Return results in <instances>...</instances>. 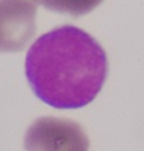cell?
<instances>
[{"label": "cell", "mask_w": 144, "mask_h": 151, "mask_svg": "<svg viewBox=\"0 0 144 151\" xmlns=\"http://www.w3.org/2000/svg\"><path fill=\"white\" fill-rule=\"evenodd\" d=\"M85 129L69 118H37L25 133V151H89Z\"/></svg>", "instance_id": "obj_2"}, {"label": "cell", "mask_w": 144, "mask_h": 151, "mask_svg": "<svg viewBox=\"0 0 144 151\" xmlns=\"http://www.w3.org/2000/svg\"><path fill=\"white\" fill-rule=\"evenodd\" d=\"M33 4H42L47 10L60 14L80 17L93 11L104 0H28Z\"/></svg>", "instance_id": "obj_4"}, {"label": "cell", "mask_w": 144, "mask_h": 151, "mask_svg": "<svg viewBox=\"0 0 144 151\" xmlns=\"http://www.w3.org/2000/svg\"><path fill=\"white\" fill-rule=\"evenodd\" d=\"M25 73L37 99L57 110H78L97 97L107 79L105 50L90 33L62 25L29 47Z\"/></svg>", "instance_id": "obj_1"}, {"label": "cell", "mask_w": 144, "mask_h": 151, "mask_svg": "<svg viewBox=\"0 0 144 151\" xmlns=\"http://www.w3.org/2000/svg\"><path fill=\"white\" fill-rule=\"evenodd\" d=\"M36 32V4L28 0H0V53L25 49Z\"/></svg>", "instance_id": "obj_3"}]
</instances>
